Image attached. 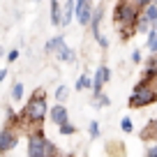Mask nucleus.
Returning a JSON list of instances; mask_svg holds the SVG:
<instances>
[{
    "mask_svg": "<svg viewBox=\"0 0 157 157\" xmlns=\"http://www.w3.org/2000/svg\"><path fill=\"white\" fill-rule=\"evenodd\" d=\"M152 102H157V72L146 67V72L139 78V83L134 86V93L127 104H129V109H143Z\"/></svg>",
    "mask_w": 157,
    "mask_h": 157,
    "instance_id": "nucleus-1",
    "label": "nucleus"
},
{
    "mask_svg": "<svg viewBox=\"0 0 157 157\" xmlns=\"http://www.w3.org/2000/svg\"><path fill=\"white\" fill-rule=\"evenodd\" d=\"M139 19H141V10L134 2H129V0H118L116 2V7H113V23L120 25L123 39H129L136 33Z\"/></svg>",
    "mask_w": 157,
    "mask_h": 157,
    "instance_id": "nucleus-2",
    "label": "nucleus"
},
{
    "mask_svg": "<svg viewBox=\"0 0 157 157\" xmlns=\"http://www.w3.org/2000/svg\"><path fill=\"white\" fill-rule=\"evenodd\" d=\"M46 113H49V106H46V93H44V88L33 90V95L28 97L23 111L19 113L21 123H23V129H25V125H42V120H44Z\"/></svg>",
    "mask_w": 157,
    "mask_h": 157,
    "instance_id": "nucleus-3",
    "label": "nucleus"
},
{
    "mask_svg": "<svg viewBox=\"0 0 157 157\" xmlns=\"http://www.w3.org/2000/svg\"><path fill=\"white\" fill-rule=\"evenodd\" d=\"M28 155L33 157H46V155H60V150L53 146V141L44 136V132L39 129V125H33L28 132Z\"/></svg>",
    "mask_w": 157,
    "mask_h": 157,
    "instance_id": "nucleus-4",
    "label": "nucleus"
},
{
    "mask_svg": "<svg viewBox=\"0 0 157 157\" xmlns=\"http://www.w3.org/2000/svg\"><path fill=\"white\" fill-rule=\"evenodd\" d=\"M21 125H16V123H10L2 132H0V155H5V152H10L12 148L16 146V141H19V136H21Z\"/></svg>",
    "mask_w": 157,
    "mask_h": 157,
    "instance_id": "nucleus-5",
    "label": "nucleus"
},
{
    "mask_svg": "<svg viewBox=\"0 0 157 157\" xmlns=\"http://www.w3.org/2000/svg\"><path fill=\"white\" fill-rule=\"evenodd\" d=\"M93 0H76V10H74V19L81 25H90V16H93Z\"/></svg>",
    "mask_w": 157,
    "mask_h": 157,
    "instance_id": "nucleus-6",
    "label": "nucleus"
},
{
    "mask_svg": "<svg viewBox=\"0 0 157 157\" xmlns=\"http://www.w3.org/2000/svg\"><path fill=\"white\" fill-rule=\"evenodd\" d=\"M49 116H51V123H56V125L69 120V113H67V109H65V102H58V104L49 111Z\"/></svg>",
    "mask_w": 157,
    "mask_h": 157,
    "instance_id": "nucleus-7",
    "label": "nucleus"
},
{
    "mask_svg": "<svg viewBox=\"0 0 157 157\" xmlns=\"http://www.w3.org/2000/svg\"><path fill=\"white\" fill-rule=\"evenodd\" d=\"M106 81H109V78H106V74H104V65H102V67L97 69V74H95V78H93V86H90L95 97L102 93V88H104V83H106Z\"/></svg>",
    "mask_w": 157,
    "mask_h": 157,
    "instance_id": "nucleus-8",
    "label": "nucleus"
},
{
    "mask_svg": "<svg viewBox=\"0 0 157 157\" xmlns=\"http://www.w3.org/2000/svg\"><path fill=\"white\" fill-rule=\"evenodd\" d=\"M53 56L60 60V63H72V60H74V53H72V49L65 44V39L58 44V49H56V53H53Z\"/></svg>",
    "mask_w": 157,
    "mask_h": 157,
    "instance_id": "nucleus-9",
    "label": "nucleus"
},
{
    "mask_svg": "<svg viewBox=\"0 0 157 157\" xmlns=\"http://www.w3.org/2000/svg\"><path fill=\"white\" fill-rule=\"evenodd\" d=\"M74 10H76V0H65V10H63V25H69V21L74 19Z\"/></svg>",
    "mask_w": 157,
    "mask_h": 157,
    "instance_id": "nucleus-10",
    "label": "nucleus"
},
{
    "mask_svg": "<svg viewBox=\"0 0 157 157\" xmlns=\"http://www.w3.org/2000/svg\"><path fill=\"white\" fill-rule=\"evenodd\" d=\"M60 2L58 0H51V23L53 25H63V16H60Z\"/></svg>",
    "mask_w": 157,
    "mask_h": 157,
    "instance_id": "nucleus-11",
    "label": "nucleus"
},
{
    "mask_svg": "<svg viewBox=\"0 0 157 157\" xmlns=\"http://www.w3.org/2000/svg\"><path fill=\"white\" fill-rule=\"evenodd\" d=\"M148 49H150L152 53H157V23L148 30Z\"/></svg>",
    "mask_w": 157,
    "mask_h": 157,
    "instance_id": "nucleus-12",
    "label": "nucleus"
},
{
    "mask_svg": "<svg viewBox=\"0 0 157 157\" xmlns=\"http://www.w3.org/2000/svg\"><path fill=\"white\" fill-rule=\"evenodd\" d=\"M143 16H146L152 25H155V23H157V2H150V5L143 10Z\"/></svg>",
    "mask_w": 157,
    "mask_h": 157,
    "instance_id": "nucleus-13",
    "label": "nucleus"
},
{
    "mask_svg": "<svg viewBox=\"0 0 157 157\" xmlns=\"http://www.w3.org/2000/svg\"><path fill=\"white\" fill-rule=\"evenodd\" d=\"M58 129H60V134H63V136H72V134H76V127H74L69 120L60 123V125H58Z\"/></svg>",
    "mask_w": 157,
    "mask_h": 157,
    "instance_id": "nucleus-14",
    "label": "nucleus"
},
{
    "mask_svg": "<svg viewBox=\"0 0 157 157\" xmlns=\"http://www.w3.org/2000/svg\"><path fill=\"white\" fill-rule=\"evenodd\" d=\"M76 90H86V88H90V86H93V81H90V76L88 74H81V76L76 78Z\"/></svg>",
    "mask_w": 157,
    "mask_h": 157,
    "instance_id": "nucleus-15",
    "label": "nucleus"
},
{
    "mask_svg": "<svg viewBox=\"0 0 157 157\" xmlns=\"http://www.w3.org/2000/svg\"><path fill=\"white\" fill-rule=\"evenodd\" d=\"M63 42V37H51L49 42H46V46H44V51L46 53H56V49H58V44Z\"/></svg>",
    "mask_w": 157,
    "mask_h": 157,
    "instance_id": "nucleus-16",
    "label": "nucleus"
},
{
    "mask_svg": "<svg viewBox=\"0 0 157 157\" xmlns=\"http://www.w3.org/2000/svg\"><path fill=\"white\" fill-rule=\"evenodd\" d=\"M67 97H69V88L67 86H58V90H56V102H65Z\"/></svg>",
    "mask_w": 157,
    "mask_h": 157,
    "instance_id": "nucleus-17",
    "label": "nucleus"
},
{
    "mask_svg": "<svg viewBox=\"0 0 157 157\" xmlns=\"http://www.w3.org/2000/svg\"><path fill=\"white\" fill-rule=\"evenodd\" d=\"M12 99H14V102H21V99H23V83H14V88H12Z\"/></svg>",
    "mask_w": 157,
    "mask_h": 157,
    "instance_id": "nucleus-18",
    "label": "nucleus"
},
{
    "mask_svg": "<svg viewBox=\"0 0 157 157\" xmlns=\"http://www.w3.org/2000/svg\"><path fill=\"white\" fill-rule=\"evenodd\" d=\"M150 28H152V23L146 19V16H141V19H139V25H136V33H141V35H143V33H148Z\"/></svg>",
    "mask_w": 157,
    "mask_h": 157,
    "instance_id": "nucleus-19",
    "label": "nucleus"
},
{
    "mask_svg": "<svg viewBox=\"0 0 157 157\" xmlns=\"http://www.w3.org/2000/svg\"><path fill=\"white\" fill-rule=\"evenodd\" d=\"M120 127H123V132H125V134H132V132H134V125H132V118H127V116H125V118H123V120H120Z\"/></svg>",
    "mask_w": 157,
    "mask_h": 157,
    "instance_id": "nucleus-20",
    "label": "nucleus"
},
{
    "mask_svg": "<svg viewBox=\"0 0 157 157\" xmlns=\"http://www.w3.org/2000/svg\"><path fill=\"white\" fill-rule=\"evenodd\" d=\"M88 134H90L93 139H97V136H99V123H97V120H90V125H88Z\"/></svg>",
    "mask_w": 157,
    "mask_h": 157,
    "instance_id": "nucleus-21",
    "label": "nucleus"
},
{
    "mask_svg": "<svg viewBox=\"0 0 157 157\" xmlns=\"http://www.w3.org/2000/svg\"><path fill=\"white\" fill-rule=\"evenodd\" d=\"M109 104H111V102H109V97L104 93H99L97 97H95V106H109Z\"/></svg>",
    "mask_w": 157,
    "mask_h": 157,
    "instance_id": "nucleus-22",
    "label": "nucleus"
},
{
    "mask_svg": "<svg viewBox=\"0 0 157 157\" xmlns=\"http://www.w3.org/2000/svg\"><path fill=\"white\" fill-rule=\"evenodd\" d=\"M146 67H148V69H155V72H157V53H152V58H148Z\"/></svg>",
    "mask_w": 157,
    "mask_h": 157,
    "instance_id": "nucleus-23",
    "label": "nucleus"
},
{
    "mask_svg": "<svg viewBox=\"0 0 157 157\" xmlns=\"http://www.w3.org/2000/svg\"><path fill=\"white\" fill-rule=\"evenodd\" d=\"M129 2H134V5H136L139 10H146V7L152 2V0H129Z\"/></svg>",
    "mask_w": 157,
    "mask_h": 157,
    "instance_id": "nucleus-24",
    "label": "nucleus"
},
{
    "mask_svg": "<svg viewBox=\"0 0 157 157\" xmlns=\"http://www.w3.org/2000/svg\"><path fill=\"white\" fill-rule=\"evenodd\" d=\"M148 132H152L157 139V120H150V125H148V129H143V134H148Z\"/></svg>",
    "mask_w": 157,
    "mask_h": 157,
    "instance_id": "nucleus-25",
    "label": "nucleus"
},
{
    "mask_svg": "<svg viewBox=\"0 0 157 157\" xmlns=\"http://www.w3.org/2000/svg\"><path fill=\"white\" fill-rule=\"evenodd\" d=\"M16 58H19V51H16V49H14V51H10V53H7V60H10V63H14Z\"/></svg>",
    "mask_w": 157,
    "mask_h": 157,
    "instance_id": "nucleus-26",
    "label": "nucleus"
},
{
    "mask_svg": "<svg viewBox=\"0 0 157 157\" xmlns=\"http://www.w3.org/2000/svg\"><path fill=\"white\" fill-rule=\"evenodd\" d=\"M146 155H150V157H157V146H150L146 150Z\"/></svg>",
    "mask_w": 157,
    "mask_h": 157,
    "instance_id": "nucleus-27",
    "label": "nucleus"
},
{
    "mask_svg": "<svg viewBox=\"0 0 157 157\" xmlns=\"http://www.w3.org/2000/svg\"><path fill=\"white\" fill-rule=\"evenodd\" d=\"M132 60H134V63H141V51H134V53H132Z\"/></svg>",
    "mask_w": 157,
    "mask_h": 157,
    "instance_id": "nucleus-28",
    "label": "nucleus"
},
{
    "mask_svg": "<svg viewBox=\"0 0 157 157\" xmlns=\"http://www.w3.org/2000/svg\"><path fill=\"white\" fill-rule=\"evenodd\" d=\"M5 76H7V69H0V81H5Z\"/></svg>",
    "mask_w": 157,
    "mask_h": 157,
    "instance_id": "nucleus-29",
    "label": "nucleus"
},
{
    "mask_svg": "<svg viewBox=\"0 0 157 157\" xmlns=\"http://www.w3.org/2000/svg\"><path fill=\"white\" fill-rule=\"evenodd\" d=\"M152 2H157V0H152Z\"/></svg>",
    "mask_w": 157,
    "mask_h": 157,
    "instance_id": "nucleus-30",
    "label": "nucleus"
}]
</instances>
